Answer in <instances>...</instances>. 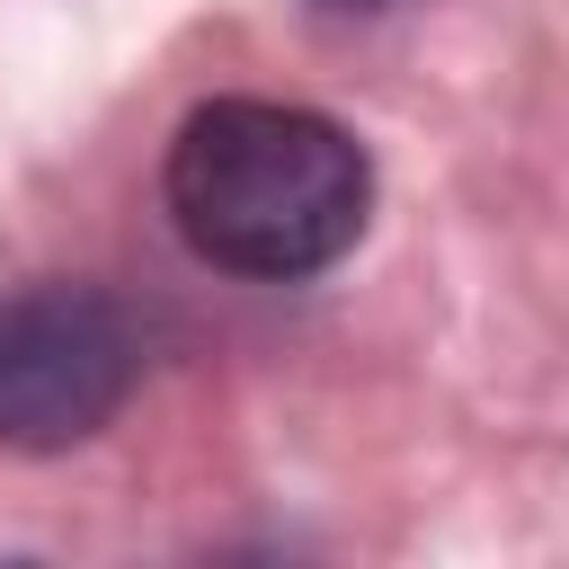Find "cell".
Wrapping results in <instances>:
<instances>
[{
    "mask_svg": "<svg viewBox=\"0 0 569 569\" xmlns=\"http://www.w3.org/2000/svg\"><path fill=\"white\" fill-rule=\"evenodd\" d=\"M178 240L258 284H302L365 240L373 160L365 142L293 98H213L178 124L160 169Z\"/></svg>",
    "mask_w": 569,
    "mask_h": 569,
    "instance_id": "cell-1",
    "label": "cell"
},
{
    "mask_svg": "<svg viewBox=\"0 0 569 569\" xmlns=\"http://www.w3.org/2000/svg\"><path fill=\"white\" fill-rule=\"evenodd\" d=\"M142 373L133 320L98 284H18L0 293V445L62 453L89 445Z\"/></svg>",
    "mask_w": 569,
    "mask_h": 569,
    "instance_id": "cell-2",
    "label": "cell"
},
{
    "mask_svg": "<svg viewBox=\"0 0 569 569\" xmlns=\"http://www.w3.org/2000/svg\"><path fill=\"white\" fill-rule=\"evenodd\" d=\"M311 9H338V18H382V9H400V0H311Z\"/></svg>",
    "mask_w": 569,
    "mask_h": 569,
    "instance_id": "cell-3",
    "label": "cell"
}]
</instances>
